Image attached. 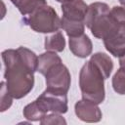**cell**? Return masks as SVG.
I'll return each instance as SVG.
<instances>
[{
	"mask_svg": "<svg viewBox=\"0 0 125 125\" xmlns=\"http://www.w3.org/2000/svg\"><path fill=\"white\" fill-rule=\"evenodd\" d=\"M113 90L120 95H125V68L120 67L112 77Z\"/></svg>",
	"mask_w": 125,
	"mask_h": 125,
	"instance_id": "17",
	"label": "cell"
},
{
	"mask_svg": "<svg viewBox=\"0 0 125 125\" xmlns=\"http://www.w3.org/2000/svg\"><path fill=\"white\" fill-rule=\"evenodd\" d=\"M65 47V40L61 31H56L54 34L49 35L45 38L44 48L48 51L62 52Z\"/></svg>",
	"mask_w": 125,
	"mask_h": 125,
	"instance_id": "13",
	"label": "cell"
},
{
	"mask_svg": "<svg viewBox=\"0 0 125 125\" xmlns=\"http://www.w3.org/2000/svg\"><path fill=\"white\" fill-rule=\"evenodd\" d=\"M119 64H120V67L125 68V54L119 57Z\"/></svg>",
	"mask_w": 125,
	"mask_h": 125,
	"instance_id": "21",
	"label": "cell"
},
{
	"mask_svg": "<svg viewBox=\"0 0 125 125\" xmlns=\"http://www.w3.org/2000/svg\"><path fill=\"white\" fill-rule=\"evenodd\" d=\"M23 22L31 29L40 33L56 32L62 27L61 19L55 9L49 5H43L31 14L24 16Z\"/></svg>",
	"mask_w": 125,
	"mask_h": 125,
	"instance_id": "4",
	"label": "cell"
},
{
	"mask_svg": "<svg viewBox=\"0 0 125 125\" xmlns=\"http://www.w3.org/2000/svg\"><path fill=\"white\" fill-rule=\"evenodd\" d=\"M40 123L42 125H45V124H66V121L64 120V118L62 116L60 115V113H52V114H49V115H45L41 120H40Z\"/></svg>",
	"mask_w": 125,
	"mask_h": 125,
	"instance_id": "19",
	"label": "cell"
},
{
	"mask_svg": "<svg viewBox=\"0 0 125 125\" xmlns=\"http://www.w3.org/2000/svg\"><path fill=\"white\" fill-rule=\"evenodd\" d=\"M92 42L86 34L69 37V50L78 58H86L92 53Z\"/></svg>",
	"mask_w": 125,
	"mask_h": 125,
	"instance_id": "10",
	"label": "cell"
},
{
	"mask_svg": "<svg viewBox=\"0 0 125 125\" xmlns=\"http://www.w3.org/2000/svg\"><path fill=\"white\" fill-rule=\"evenodd\" d=\"M62 60L61 58L56 54V52L49 51L46 53L41 54L38 57V65H37V71L40 72L41 74L45 75L46 72L54 66L56 63L61 62Z\"/></svg>",
	"mask_w": 125,
	"mask_h": 125,
	"instance_id": "12",
	"label": "cell"
},
{
	"mask_svg": "<svg viewBox=\"0 0 125 125\" xmlns=\"http://www.w3.org/2000/svg\"><path fill=\"white\" fill-rule=\"evenodd\" d=\"M119 2H120V4L125 8V0H119Z\"/></svg>",
	"mask_w": 125,
	"mask_h": 125,
	"instance_id": "22",
	"label": "cell"
},
{
	"mask_svg": "<svg viewBox=\"0 0 125 125\" xmlns=\"http://www.w3.org/2000/svg\"><path fill=\"white\" fill-rule=\"evenodd\" d=\"M110 17L118 23H125V8L114 6L109 12Z\"/></svg>",
	"mask_w": 125,
	"mask_h": 125,
	"instance_id": "20",
	"label": "cell"
},
{
	"mask_svg": "<svg viewBox=\"0 0 125 125\" xmlns=\"http://www.w3.org/2000/svg\"><path fill=\"white\" fill-rule=\"evenodd\" d=\"M46 77V90L56 94H66L71 82L67 67L61 62L52 66L44 75Z\"/></svg>",
	"mask_w": 125,
	"mask_h": 125,
	"instance_id": "5",
	"label": "cell"
},
{
	"mask_svg": "<svg viewBox=\"0 0 125 125\" xmlns=\"http://www.w3.org/2000/svg\"><path fill=\"white\" fill-rule=\"evenodd\" d=\"M56 1H58V2H62H62H64V1H66V0H56Z\"/></svg>",
	"mask_w": 125,
	"mask_h": 125,
	"instance_id": "23",
	"label": "cell"
},
{
	"mask_svg": "<svg viewBox=\"0 0 125 125\" xmlns=\"http://www.w3.org/2000/svg\"><path fill=\"white\" fill-rule=\"evenodd\" d=\"M90 61L99 68L104 79L109 77L113 68V63L109 56L104 53H96L91 57Z\"/></svg>",
	"mask_w": 125,
	"mask_h": 125,
	"instance_id": "11",
	"label": "cell"
},
{
	"mask_svg": "<svg viewBox=\"0 0 125 125\" xmlns=\"http://www.w3.org/2000/svg\"><path fill=\"white\" fill-rule=\"evenodd\" d=\"M37 104L42 110L47 114L51 111L54 113H65L67 111V97L66 94L61 95L45 90L37 99Z\"/></svg>",
	"mask_w": 125,
	"mask_h": 125,
	"instance_id": "6",
	"label": "cell"
},
{
	"mask_svg": "<svg viewBox=\"0 0 125 125\" xmlns=\"http://www.w3.org/2000/svg\"><path fill=\"white\" fill-rule=\"evenodd\" d=\"M4 77L9 93L15 99L26 96L34 85V72L37 70L38 57L25 47L2 52Z\"/></svg>",
	"mask_w": 125,
	"mask_h": 125,
	"instance_id": "1",
	"label": "cell"
},
{
	"mask_svg": "<svg viewBox=\"0 0 125 125\" xmlns=\"http://www.w3.org/2000/svg\"><path fill=\"white\" fill-rule=\"evenodd\" d=\"M61 24L62 29L65 31L68 37H75L82 35L84 33V22L83 21H70L65 18L61 19Z\"/></svg>",
	"mask_w": 125,
	"mask_h": 125,
	"instance_id": "15",
	"label": "cell"
},
{
	"mask_svg": "<svg viewBox=\"0 0 125 125\" xmlns=\"http://www.w3.org/2000/svg\"><path fill=\"white\" fill-rule=\"evenodd\" d=\"M104 77L99 68L88 61L81 68L79 73V86L84 100L94 104H101L104 100Z\"/></svg>",
	"mask_w": 125,
	"mask_h": 125,
	"instance_id": "2",
	"label": "cell"
},
{
	"mask_svg": "<svg viewBox=\"0 0 125 125\" xmlns=\"http://www.w3.org/2000/svg\"><path fill=\"white\" fill-rule=\"evenodd\" d=\"M109 7L103 2H95L88 6V10L84 19V24L91 30L92 34L104 39L115 26L116 22L109 15Z\"/></svg>",
	"mask_w": 125,
	"mask_h": 125,
	"instance_id": "3",
	"label": "cell"
},
{
	"mask_svg": "<svg viewBox=\"0 0 125 125\" xmlns=\"http://www.w3.org/2000/svg\"><path fill=\"white\" fill-rule=\"evenodd\" d=\"M105 49L114 57L125 54V23H116L111 31L103 39Z\"/></svg>",
	"mask_w": 125,
	"mask_h": 125,
	"instance_id": "7",
	"label": "cell"
},
{
	"mask_svg": "<svg viewBox=\"0 0 125 125\" xmlns=\"http://www.w3.org/2000/svg\"><path fill=\"white\" fill-rule=\"evenodd\" d=\"M75 114L79 119L85 122H99L102 119V111L97 104L87 100L78 101L75 104Z\"/></svg>",
	"mask_w": 125,
	"mask_h": 125,
	"instance_id": "8",
	"label": "cell"
},
{
	"mask_svg": "<svg viewBox=\"0 0 125 125\" xmlns=\"http://www.w3.org/2000/svg\"><path fill=\"white\" fill-rule=\"evenodd\" d=\"M11 2L19 9L22 16H27L37 8L47 4L46 0H11Z\"/></svg>",
	"mask_w": 125,
	"mask_h": 125,
	"instance_id": "14",
	"label": "cell"
},
{
	"mask_svg": "<svg viewBox=\"0 0 125 125\" xmlns=\"http://www.w3.org/2000/svg\"><path fill=\"white\" fill-rule=\"evenodd\" d=\"M61 8L63 18L84 22L88 6L83 0H66L62 2Z\"/></svg>",
	"mask_w": 125,
	"mask_h": 125,
	"instance_id": "9",
	"label": "cell"
},
{
	"mask_svg": "<svg viewBox=\"0 0 125 125\" xmlns=\"http://www.w3.org/2000/svg\"><path fill=\"white\" fill-rule=\"evenodd\" d=\"M0 96H1V99H0V102H1V105H0V110L3 112L5 111L6 109H8L12 103H13V96L9 93L7 87H6V83L3 81L1 82V91H0Z\"/></svg>",
	"mask_w": 125,
	"mask_h": 125,
	"instance_id": "18",
	"label": "cell"
},
{
	"mask_svg": "<svg viewBox=\"0 0 125 125\" xmlns=\"http://www.w3.org/2000/svg\"><path fill=\"white\" fill-rule=\"evenodd\" d=\"M45 115H46V113L39 106L36 100L33 101L32 103L28 104L27 105H25L23 108V116L30 121H39Z\"/></svg>",
	"mask_w": 125,
	"mask_h": 125,
	"instance_id": "16",
	"label": "cell"
}]
</instances>
